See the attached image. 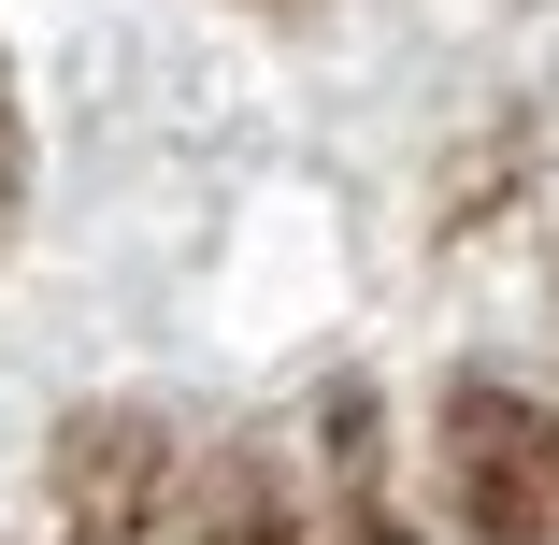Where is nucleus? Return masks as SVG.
Wrapping results in <instances>:
<instances>
[{
    "instance_id": "nucleus-1",
    "label": "nucleus",
    "mask_w": 559,
    "mask_h": 545,
    "mask_svg": "<svg viewBox=\"0 0 559 545\" xmlns=\"http://www.w3.org/2000/svg\"><path fill=\"white\" fill-rule=\"evenodd\" d=\"M460 502L488 545H559V430L531 402H460Z\"/></svg>"
}]
</instances>
